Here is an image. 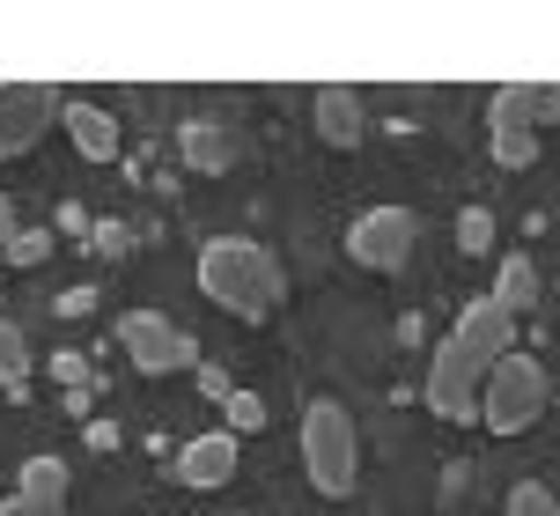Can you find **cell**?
<instances>
[{
	"label": "cell",
	"instance_id": "1",
	"mask_svg": "<svg viewBox=\"0 0 560 516\" xmlns=\"http://www.w3.org/2000/svg\"><path fill=\"white\" fill-rule=\"evenodd\" d=\"M502 354H516V317L479 295L457 310V325L443 332L435 362H428V406L443 421H479V399H487V376L502 370Z\"/></svg>",
	"mask_w": 560,
	"mask_h": 516
},
{
	"label": "cell",
	"instance_id": "2",
	"mask_svg": "<svg viewBox=\"0 0 560 516\" xmlns=\"http://www.w3.org/2000/svg\"><path fill=\"white\" fill-rule=\"evenodd\" d=\"M199 288H207V303H222L229 317H244V325H266L280 310V295H288V273H280V258L258 244V236H214L207 251H199Z\"/></svg>",
	"mask_w": 560,
	"mask_h": 516
},
{
	"label": "cell",
	"instance_id": "3",
	"mask_svg": "<svg viewBox=\"0 0 560 516\" xmlns=\"http://www.w3.org/2000/svg\"><path fill=\"white\" fill-rule=\"evenodd\" d=\"M303 472L317 494L347 502L354 480H362V435H354V413L339 399H310L303 406Z\"/></svg>",
	"mask_w": 560,
	"mask_h": 516
},
{
	"label": "cell",
	"instance_id": "4",
	"mask_svg": "<svg viewBox=\"0 0 560 516\" xmlns=\"http://www.w3.org/2000/svg\"><path fill=\"white\" fill-rule=\"evenodd\" d=\"M546 406H553V370H546L538 354H524V347H516V354H502V370L487 376L479 421H487L494 435H524Z\"/></svg>",
	"mask_w": 560,
	"mask_h": 516
},
{
	"label": "cell",
	"instance_id": "5",
	"mask_svg": "<svg viewBox=\"0 0 560 516\" xmlns=\"http://www.w3.org/2000/svg\"><path fill=\"white\" fill-rule=\"evenodd\" d=\"M118 340L133 354L140 376H177V370H199V340L185 325H170L163 310H126L118 317Z\"/></svg>",
	"mask_w": 560,
	"mask_h": 516
},
{
	"label": "cell",
	"instance_id": "6",
	"mask_svg": "<svg viewBox=\"0 0 560 516\" xmlns=\"http://www.w3.org/2000/svg\"><path fill=\"white\" fill-rule=\"evenodd\" d=\"M413 244H420V222L406 207H369L362 222L347 230V258L369 266V273H398V266L413 258Z\"/></svg>",
	"mask_w": 560,
	"mask_h": 516
},
{
	"label": "cell",
	"instance_id": "7",
	"mask_svg": "<svg viewBox=\"0 0 560 516\" xmlns=\"http://www.w3.org/2000/svg\"><path fill=\"white\" fill-rule=\"evenodd\" d=\"M67 112L45 82H0V163L8 155H30V148L52 133V118Z\"/></svg>",
	"mask_w": 560,
	"mask_h": 516
},
{
	"label": "cell",
	"instance_id": "8",
	"mask_svg": "<svg viewBox=\"0 0 560 516\" xmlns=\"http://www.w3.org/2000/svg\"><path fill=\"white\" fill-rule=\"evenodd\" d=\"M487 126H494V163H502V171H532L538 163V112H532V89L524 82L494 89Z\"/></svg>",
	"mask_w": 560,
	"mask_h": 516
},
{
	"label": "cell",
	"instance_id": "9",
	"mask_svg": "<svg viewBox=\"0 0 560 516\" xmlns=\"http://www.w3.org/2000/svg\"><path fill=\"white\" fill-rule=\"evenodd\" d=\"M236 435L214 429V435H192L185 450H177V488H229L236 480Z\"/></svg>",
	"mask_w": 560,
	"mask_h": 516
},
{
	"label": "cell",
	"instance_id": "10",
	"mask_svg": "<svg viewBox=\"0 0 560 516\" xmlns=\"http://www.w3.org/2000/svg\"><path fill=\"white\" fill-rule=\"evenodd\" d=\"M0 516H67V465L59 458H30L23 488L0 502Z\"/></svg>",
	"mask_w": 560,
	"mask_h": 516
},
{
	"label": "cell",
	"instance_id": "11",
	"mask_svg": "<svg viewBox=\"0 0 560 516\" xmlns=\"http://www.w3.org/2000/svg\"><path fill=\"white\" fill-rule=\"evenodd\" d=\"M59 126L74 133V148H82L89 163H112V155H118V126H112V112H96V104H67Z\"/></svg>",
	"mask_w": 560,
	"mask_h": 516
},
{
	"label": "cell",
	"instance_id": "12",
	"mask_svg": "<svg viewBox=\"0 0 560 516\" xmlns=\"http://www.w3.org/2000/svg\"><path fill=\"white\" fill-rule=\"evenodd\" d=\"M317 141L362 148V104H354V89H317Z\"/></svg>",
	"mask_w": 560,
	"mask_h": 516
},
{
	"label": "cell",
	"instance_id": "13",
	"mask_svg": "<svg viewBox=\"0 0 560 516\" xmlns=\"http://www.w3.org/2000/svg\"><path fill=\"white\" fill-rule=\"evenodd\" d=\"M494 303H502L509 317H524V310L538 303V266H532L524 251H509V258H502V273H494Z\"/></svg>",
	"mask_w": 560,
	"mask_h": 516
},
{
	"label": "cell",
	"instance_id": "14",
	"mask_svg": "<svg viewBox=\"0 0 560 516\" xmlns=\"http://www.w3.org/2000/svg\"><path fill=\"white\" fill-rule=\"evenodd\" d=\"M185 163H192V171H229V163H236V141H229L214 118H192V126H185Z\"/></svg>",
	"mask_w": 560,
	"mask_h": 516
},
{
	"label": "cell",
	"instance_id": "15",
	"mask_svg": "<svg viewBox=\"0 0 560 516\" xmlns=\"http://www.w3.org/2000/svg\"><path fill=\"white\" fill-rule=\"evenodd\" d=\"M23 376H30V347H23V332L0 317V384H8V391H23Z\"/></svg>",
	"mask_w": 560,
	"mask_h": 516
},
{
	"label": "cell",
	"instance_id": "16",
	"mask_svg": "<svg viewBox=\"0 0 560 516\" xmlns=\"http://www.w3.org/2000/svg\"><path fill=\"white\" fill-rule=\"evenodd\" d=\"M229 435H258L266 429V399H258V391H229Z\"/></svg>",
	"mask_w": 560,
	"mask_h": 516
},
{
	"label": "cell",
	"instance_id": "17",
	"mask_svg": "<svg viewBox=\"0 0 560 516\" xmlns=\"http://www.w3.org/2000/svg\"><path fill=\"white\" fill-rule=\"evenodd\" d=\"M502 516H560V502H553V488L524 480V488H509V509Z\"/></svg>",
	"mask_w": 560,
	"mask_h": 516
},
{
	"label": "cell",
	"instance_id": "18",
	"mask_svg": "<svg viewBox=\"0 0 560 516\" xmlns=\"http://www.w3.org/2000/svg\"><path fill=\"white\" fill-rule=\"evenodd\" d=\"M487 244H494V214L487 207H465L457 214V251H487Z\"/></svg>",
	"mask_w": 560,
	"mask_h": 516
},
{
	"label": "cell",
	"instance_id": "19",
	"mask_svg": "<svg viewBox=\"0 0 560 516\" xmlns=\"http://www.w3.org/2000/svg\"><path fill=\"white\" fill-rule=\"evenodd\" d=\"M45 251H52V236H45V230H15V236H8V258H15V266H37Z\"/></svg>",
	"mask_w": 560,
	"mask_h": 516
},
{
	"label": "cell",
	"instance_id": "20",
	"mask_svg": "<svg viewBox=\"0 0 560 516\" xmlns=\"http://www.w3.org/2000/svg\"><path fill=\"white\" fill-rule=\"evenodd\" d=\"M532 112L538 118H560V89H532Z\"/></svg>",
	"mask_w": 560,
	"mask_h": 516
},
{
	"label": "cell",
	"instance_id": "21",
	"mask_svg": "<svg viewBox=\"0 0 560 516\" xmlns=\"http://www.w3.org/2000/svg\"><path fill=\"white\" fill-rule=\"evenodd\" d=\"M15 236V207H8V192H0V244Z\"/></svg>",
	"mask_w": 560,
	"mask_h": 516
}]
</instances>
